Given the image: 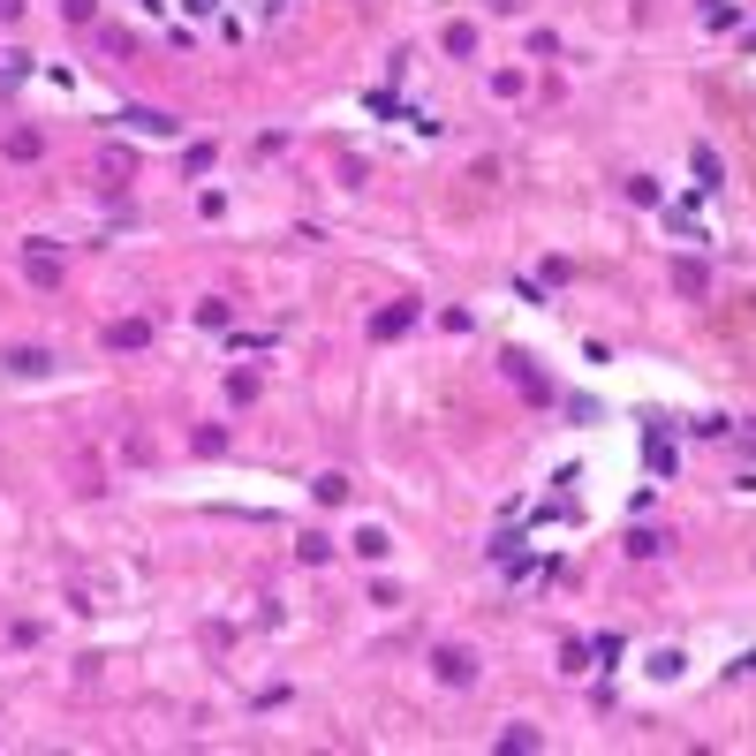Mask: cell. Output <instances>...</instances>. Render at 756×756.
I'll return each instance as SVG.
<instances>
[{"label":"cell","instance_id":"cell-1","mask_svg":"<svg viewBox=\"0 0 756 756\" xmlns=\"http://www.w3.org/2000/svg\"><path fill=\"white\" fill-rule=\"evenodd\" d=\"M61 273H69V258H61V242H53V235L23 242V280H31V288H61Z\"/></svg>","mask_w":756,"mask_h":756},{"label":"cell","instance_id":"cell-2","mask_svg":"<svg viewBox=\"0 0 756 756\" xmlns=\"http://www.w3.org/2000/svg\"><path fill=\"white\" fill-rule=\"evenodd\" d=\"M431 673L447 688H477V651H469V643H439V651H431Z\"/></svg>","mask_w":756,"mask_h":756},{"label":"cell","instance_id":"cell-3","mask_svg":"<svg viewBox=\"0 0 756 756\" xmlns=\"http://www.w3.org/2000/svg\"><path fill=\"white\" fill-rule=\"evenodd\" d=\"M106 348H114V356H144V348H152V326H144V318H114V326H106Z\"/></svg>","mask_w":756,"mask_h":756},{"label":"cell","instance_id":"cell-4","mask_svg":"<svg viewBox=\"0 0 756 756\" xmlns=\"http://www.w3.org/2000/svg\"><path fill=\"white\" fill-rule=\"evenodd\" d=\"M499 371L515 378V386H522V394H530V401H552V386H545V378H537V363H530V356H515V348H507V356H499Z\"/></svg>","mask_w":756,"mask_h":756},{"label":"cell","instance_id":"cell-5","mask_svg":"<svg viewBox=\"0 0 756 756\" xmlns=\"http://www.w3.org/2000/svg\"><path fill=\"white\" fill-rule=\"evenodd\" d=\"M409 326H416V303H386V310L371 318V341H401Z\"/></svg>","mask_w":756,"mask_h":756},{"label":"cell","instance_id":"cell-6","mask_svg":"<svg viewBox=\"0 0 756 756\" xmlns=\"http://www.w3.org/2000/svg\"><path fill=\"white\" fill-rule=\"evenodd\" d=\"M0 363H8L16 378H46V371H53V348H8Z\"/></svg>","mask_w":756,"mask_h":756},{"label":"cell","instance_id":"cell-7","mask_svg":"<svg viewBox=\"0 0 756 756\" xmlns=\"http://www.w3.org/2000/svg\"><path fill=\"white\" fill-rule=\"evenodd\" d=\"M673 288H681V295H711V265L704 258H681V265H673Z\"/></svg>","mask_w":756,"mask_h":756},{"label":"cell","instance_id":"cell-8","mask_svg":"<svg viewBox=\"0 0 756 756\" xmlns=\"http://www.w3.org/2000/svg\"><path fill=\"white\" fill-rule=\"evenodd\" d=\"M129 129H144V137H174V114H159V106H129Z\"/></svg>","mask_w":756,"mask_h":756},{"label":"cell","instance_id":"cell-9","mask_svg":"<svg viewBox=\"0 0 756 756\" xmlns=\"http://www.w3.org/2000/svg\"><path fill=\"white\" fill-rule=\"evenodd\" d=\"M310 492H318V507H341V499H348V492H356V484H348V477H341V469H326V477L310 484Z\"/></svg>","mask_w":756,"mask_h":756},{"label":"cell","instance_id":"cell-10","mask_svg":"<svg viewBox=\"0 0 756 756\" xmlns=\"http://www.w3.org/2000/svg\"><path fill=\"white\" fill-rule=\"evenodd\" d=\"M227 401L250 409V401H258V371H227Z\"/></svg>","mask_w":756,"mask_h":756},{"label":"cell","instance_id":"cell-11","mask_svg":"<svg viewBox=\"0 0 756 756\" xmlns=\"http://www.w3.org/2000/svg\"><path fill=\"white\" fill-rule=\"evenodd\" d=\"M499 749H515V756H530V749H545V734H537V726H507V734H499Z\"/></svg>","mask_w":756,"mask_h":756},{"label":"cell","instance_id":"cell-12","mask_svg":"<svg viewBox=\"0 0 756 756\" xmlns=\"http://www.w3.org/2000/svg\"><path fill=\"white\" fill-rule=\"evenodd\" d=\"M447 53L469 61V53H477V23H447Z\"/></svg>","mask_w":756,"mask_h":756},{"label":"cell","instance_id":"cell-13","mask_svg":"<svg viewBox=\"0 0 756 756\" xmlns=\"http://www.w3.org/2000/svg\"><path fill=\"white\" fill-rule=\"evenodd\" d=\"M46 152V137H38V129H8V159H38Z\"/></svg>","mask_w":756,"mask_h":756},{"label":"cell","instance_id":"cell-14","mask_svg":"<svg viewBox=\"0 0 756 756\" xmlns=\"http://www.w3.org/2000/svg\"><path fill=\"white\" fill-rule=\"evenodd\" d=\"M673 469V439H666V424H651V477H666Z\"/></svg>","mask_w":756,"mask_h":756},{"label":"cell","instance_id":"cell-15","mask_svg":"<svg viewBox=\"0 0 756 756\" xmlns=\"http://www.w3.org/2000/svg\"><path fill=\"white\" fill-rule=\"evenodd\" d=\"M696 189H719V152L711 144H696Z\"/></svg>","mask_w":756,"mask_h":756},{"label":"cell","instance_id":"cell-16","mask_svg":"<svg viewBox=\"0 0 756 756\" xmlns=\"http://www.w3.org/2000/svg\"><path fill=\"white\" fill-rule=\"evenodd\" d=\"M348 545H356L363 560H386V530H378V522H371V530H356V537H348Z\"/></svg>","mask_w":756,"mask_h":756},{"label":"cell","instance_id":"cell-17","mask_svg":"<svg viewBox=\"0 0 756 756\" xmlns=\"http://www.w3.org/2000/svg\"><path fill=\"white\" fill-rule=\"evenodd\" d=\"M628 552H636V560H658V552H666V537H658V530H628Z\"/></svg>","mask_w":756,"mask_h":756},{"label":"cell","instance_id":"cell-18","mask_svg":"<svg viewBox=\"0 0 756 756\" xmlns=\"http://www.w3.org/2000/svg\"><path fill=\"white\" fill-rule=\"evenodd\" d=\"M590 666V643H575V636H560V673H583Z\"/></svg>","mask_w":756,"mask_h":756},{"label":"cell","instance_id":"cell-19","mask_svg":"<svg viewBox=\"0 0 756 756\" xmlns=\"http://www.w3.org/2000/svg\"><path fill=\"white\" fill-rule=\"evenodd\" d=\"M189 447H197V454H220L227 431H220V424H197V431H189Z\"/></svg>","mask_w":756,"mask_h":756},{"label":"cell","instance_id":"cell-20","mask_svg":"<svg viewBox=\"0 0 756 756\" xmlns=\"http://www.w3.org/2000/svg\"><path fill=\"white\" fill-rule=\"evenodd\" d=\"M295 552H303V560L318 567V560H333V537H318V530H310V537H303V545H295Z\"/></svg>","mask_w":756,"mask_h":756},{"label":"cell","instance_id":"cell-21","mask_svg":"<svg viewBox=\"0 0 756 756\" xmlns=\"http://www.w3.org/2000/svg\"><path fill=\"white\" fill-rule=\"evenodd\" d=\"M23 76H31V61L23 53H0V84H23Z\"/></svg>","mask_w":756,"mask_h":756},{"label":"cell","instance_id":"cell-22","mask_svg":"<svg viewBox=\"0 0 756 756\" xmlns=\"http://www.w3.org/2000/svg\"><path fill=\"white\" fill-rule=\"evenodd\" d=\"M61 16L69 23H99V0H61Z\"/></svg>","mask_w":756,"mask_h":756},{"label":"cell","instance_id":"cell-23","mask_svg":"<svg viewBox=\"0 0 756 756\" xmlns=\"http://www.w3.org/2000/svg\"><path fill=\"white\" fill-rule=\"evenodd\" d=\"M182 8H189V16H212V8H220V0H182Z\"/></svg>","mask_w":756,"mask_h":756},{"label":"cell","instance_id":"cell-24","mask_svg":"<svg viewBox=\"0 0 756 756\" xmlns=\"http://www.w3.org/2000/svg\"><path fill=\"white\" fill-rule=\"evenodd\" d=\"M23 16V0H0V23H16Z\"/></svg>","mask_w":756,"mask_h":756},{"label":"cell","instance_id":"cell-25","mask_svg":"<svg viewBox=\"0 0 756 756\" xmlns=\"http://www.w3.org/2000/svg\"><path fill=\"white\" fill-rule=\"evenodd\" d=\"M749 46H756V23H749Z\"/></svg>","mask_w":756,"mask_h":756},{"label":"cell","instance_id":"cell-26","mask_svg":"<svg viewBox=\"0 0 756 756\" xmlns=\"http://www.w3.org/2000/svg\"><path fill=\"white\" fill-rule=\"evenodd\" d=\"M265 8H280V0H265Z\"/></svg>","mask_w":756,"mask_h":756}]
</instances>
